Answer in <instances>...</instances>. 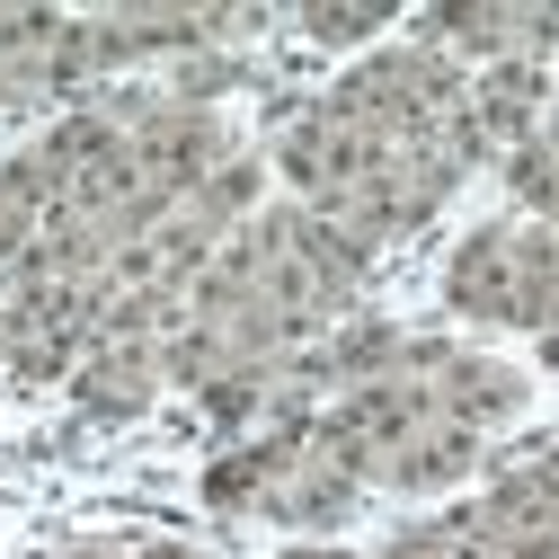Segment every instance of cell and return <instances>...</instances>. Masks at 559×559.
<instances>
[{"mask_svg":"<svg viewBox=\"0 0 559 559\" xmlns=\"http://www.w3.org/2000/svg\"><path fill=\"white\" fill-rule=\"evenodd\" d=\"M62 10H0V116H27L53 90V53H62Z\"/></svg>","mask_w":559,"mask_h":559,"instance_id":"8992f818","label":"cell"},{"mask_svg":"<svg viewBox=\"0 0 559 559\" xmlns=\"http://www.w3.org/2000/svg\"><path fill=\"white\" fill-rule=\"evenodd\" d=\"M515 471H524V479H533V488H542V498H550V507H559V444H542V453H524V462H515Z\"/></svg>","mask_w":559,"mask_h":559,"instance_id":"9a60e30c","label":"cell"},{"mask_svg":"<svg viewBox=\"0 0 559 559\" xmlns=\"http://www.w3.org/2000/svg\"><path fill=\"white\" fill-rule=\"evenodd\" d=\"M417 382H436V408L453 417V427H471V436L524 408V373L498 365V356H471V346H444L436 373H417Z\"/></svg>","mask_w":559,"mask_h":559,"instance_id":"52a82bcc","label":"cell"},{"mask_svg":"<svg viewBox=\"0 0 559 559\" xmlns=\"http://www.w3.org/2000/svg\"><path fill=\"white\" fill-rule=\"evenodd\" d=\"M542 116H550V72L524 62V53L488 62V72L471 81V124H479L488 152H524L533 133H542Z\"/></svg>","mask_w":559,"mask_h":559,"instance_id":"5b68a950","label":"cell"},{"mask_svg":"<svg viewBox=\"0 0 559 559\" xmlns=\"http://www.w3.org/2000/svg\"><path fill=\"white\" fill-rule=\"evenodd\" d=\"M195 400H204V417H214L223 436H240L258 408H275V365H258V373H223V382H204Z\"/></svg>","mask_w":559,"mask_h":559,"instance_id":"4fadbf2b","label":"cell"},{"mask_svg":"<svg viewBox=\"0 0 559 559\" xmlns=\"http://www.w3.org/2000/svg\"><path fill=\"white\" fill-rule=\"evenodd\" d=\"M346 116H365L391 152H417V143H444V133L471 116V81L462 62L436 53V45H391V53H365L356 72L329 90Z\"/></svg>","mask_w":559,"mask_h":559,"instance_id":"6da1fadb","label":"cell"},{"mask_svg":"<svg viewBox=\"0 0 559 559\" xmlns=\"http://www.w3.org/2000/svg\"><path fill=\"white\" fill-rule=\"evenodd\" d=\"M258 187H266V169H258V160H223L214 178L187 195V214H195L204 231H223V240H231V231H249V223H258Z\"/></svg>","mask_w":559,"mask_h":559,"instance_id":"8fae6325","label":"cell"},{"mask_svg":"<svg viewBox=\"0 0 559 559\" xmlns=\"http://www.w3.org/2000/svg\"><path fill=\"white\" fill-rule=\"evenodd\" d=\"M550 98H559V72H550Z\"/></svg>","mask_w":559,"mask_h":559,"instance_id":"d6986e66","label":"cell"},{"mask_svg":"<svg viewBox=\"0 0 559 559\" xmlns=\"http://www.w3.org/2000/svg\"><path fill=\"white\" fill-rule=\"evenodd\" d=\"M382 559H498L479 533H471V515L453 507V515H436V524H400L391 542H382Z\"/></svg>","mask_w":559,"mask_h":559,"instance_id":"7c38bea8","label":"cell"},{"mask_svg":"<svg viewBox=\"0 0 559 559\" xmlns=\"http://www.w3.org/2000/svg\"><path fill=\"white\" fill-rule=\"evenodd\" d=\"M471 471H479V436H471V427H453V417L417 427V436L382 462V479H391V488H453V479H471Z\"/></svg>","mask_w":559,"mask_h":559,"instance_id":"9c48e42d","label":"cell"},{"mask_svg":"<svg viewBox=\"0 0 559 559\" xmlns=\"http://www.w3.org/2000/svg\"><path fill=\"white\" fill-rule=\"evenodd\" d=\"M382 19H391V10H373V0H311V10H302V36H311V45H373Z\"/></svg>","mask_w":559,"mask_h":559,"instance_id":"5bb4252c","label":"cell"},{"mask_svg":"<svg viewBox=\"0 0 559 559\" xmlns=\"http://www.w3.org/2000/svg\"><path fill=\"white\" fill-rule=\"evenodd\" d=\"M444 311L479 329H515V223H488L444 266Z\"/></svg>","mask_w":559,"mask_h":559,"instance_id":"277c9868","label":"cell"},{"mask_svg":"<svg viewBox=\"0 0 559 559\" xmlns=\"http://www.w3.org/2000/svg\"><path fill=\"white\" fill-rule=\"evenodd\" d=\"M356 498H365V488L346 479L337 462H320V453H311V427H302L285 479L266 488V507H258V515H266V524H285V533H302V542H329L346 515H356Z\"/></svg>","mask_w":559,"mask_h":559,"instance_id":"3957f363","label":"cell"},{"mask_svg":"<svg viewBox=\"0 0 559 559\" xmlns=\"http://www.w3.org/2000/svg\"><path fill=\"white\" fill-rule=\"evenodd\" d=\"M45 214H53V195L27 160H0V266H19L36 240H45Z\"/></svg>","mask_w":559,"mask_h":559,"instance_id":"30bf717a","label":"cell"},{"mask_svg":"<svg viewBox=\"0 0 559 559\" xmlns=\"http://www.w3.org/2000/svg\"><path fill=\"white\" fill-rule=\"evenodd\" d=\"M160 346H124V337H98L90 356H81V373H72V400L90 408V417H143L152 400H160Z\"/></svg>","mask_w":559,"mask_h":559,"instance_id":"ba28073f","label":"cell"},{"mask_svg":"<svg viewBox=\"0 0 559 559\" xmlns=\"http://www.w3.org/2000/svg\"><path fill=\"white\" fill-rule=\"evenodd\" d=\"M285 178H294V195L302 204H337L346 187H365L382 160H391V143L365 124V116H346L337 98H311L294 124H285Z\"/></svg>","mask_w":559,"mask_h":559,"instance_id":"7a4b0ae2","label":"cell"},{"mask_svg":"<svg viewBox=\"0 0 559 559\" xmlns=\"http://www.w3.org/2000/svg\"><path fill=\"white\" fill-rule=\"evenodd\" d=\"M542 356H550V365H559V337H550V346H542Z\"/></svg>","mask_w":559,"mask_h":559,"instance_id":"ac0fdd59","label":"cell"},{"mask_svg":"<svg viewBox=\"0 0 559 559\" xmlns=\"http://www.w3.org/2000/svg\"><path fill=\"white\" fill-rule=\"evenodd\" d=\"M0 320H10V266H0Z\"/></svg>","mask_w":559,"mask_h":559,"instance_id":"e0dca14e","label":"cell"},{"mask_svg":"<svg viewBox=\"0 0 559 559\" xmlns=\"http://www.w3.org/2000/svg\"><path fill=\"white\" fill-rule=\"evenodd\" d=\"M275 559H356V550H329V542H294V550H275Z\"/></svg>","mask_w":559,"mask_h":559,"instance_id":"2e32d148","label":"cell"}]
</instances>
